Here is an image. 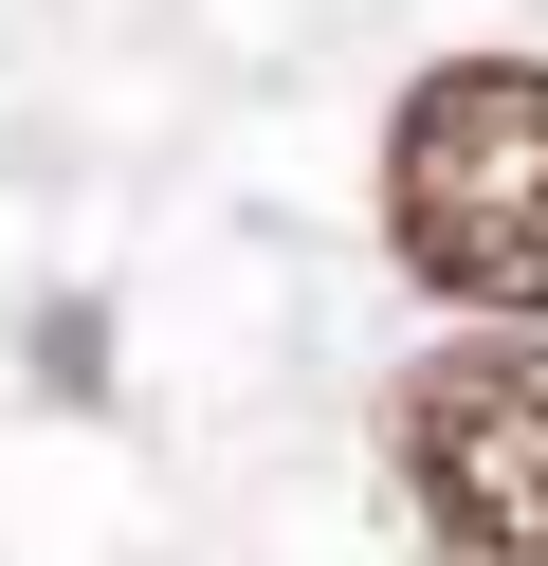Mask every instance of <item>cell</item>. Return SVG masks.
Instances as JSON below:
<instances>
[{
    "label": "cell",
    "instance_id": "6da1fadb",
    "mask_svg": "<svg viewBox=\"0 0 548 566\" xmlns=\"http://www.w3.org/2000/svg\"><path fill=\"white\" fill-rule=\"evenodd\" d=\"M384 238L421 293L548 329V55H438L384 111Z\"/></svg>",
    "mask_w": 548,
    "mask_h": 566
},
{
    "label": "cell",
    "instance_id": "7a4b0ae2",
    "mask_svg": "<svg viewBox=\"0 0 548 566\" xmlns=\"http://www.w3.org/2000/svg\"><path fill=\"white\" fill-rule=\"evenodd\" d=\"M384 493L438 530L457 566H548V347H438L384 384Z\"/></svg>",
    "mask_w": 548,
    "mask_h": 566
}]
</instances>
